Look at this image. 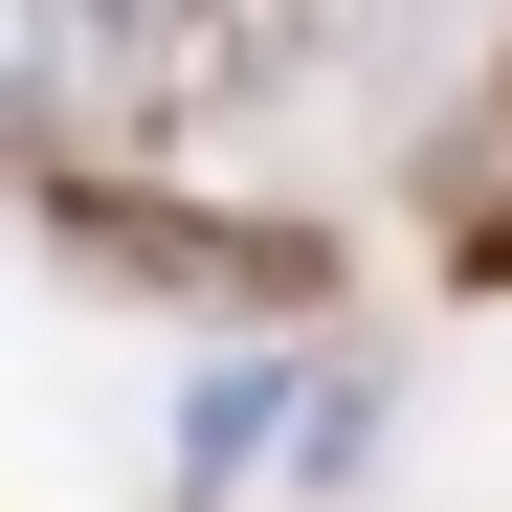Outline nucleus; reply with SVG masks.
Listing matches in <instances>:
<instances>
[{"instance_id":"obj_1","label":"nucleus","mask_w":512,"mask_h":512,"mask_svg":"<svg viewBox=\"0 0 512 512\" xmlns=\"http://www.w3.org/2000/svg\"><path fill=\"white\" fill-rule=\"evenodd\" d=\"M90 67L134 134H245V112H290L312 0H90Z\"/></svg>"}]
</instances>
